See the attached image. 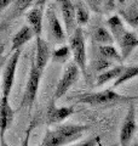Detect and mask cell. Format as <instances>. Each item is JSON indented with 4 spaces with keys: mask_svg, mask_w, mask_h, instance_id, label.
<instances>
[{
    "mask_svg": "<svg viewBox=\"0 0 138 146\" xmlns=\"http://www.w3.org/2000/svg\"><path fill=\"white\" fill-rule=\"evenodd\" d=\"M108 27L112 33L114 42H116L120 48L122 60L130 56L131 52L138 46V36L135 32L127 31L122 22V18L119 15H114L108 20Z\"/></svg>",
    "mask_w": 138,
    "mask_h": 146,
    "instance_id": "obj_1",
    "label": "cell"
},
{
    "mask_svg": "<svg viewBox=\"0 0 138 146\" xmlns=\"http://www.w3.org/2000/svg\"><path fill=\"white\" fill-rule=\"evenodd\" d=\"M87 129L86 125L81 124H62L55 129H49L43 139L41 145L44 146H62L79 140L84 131Z\"/></svg>",
    "mask_w": 138,
    "mask_h": 146,
    "instance_id": "obj_2",
    "label": "cell"
},
{
    "mask_svg": "<svg viewBox=\"0 0 138 146\" xmlns=\"http://www.w3.org/2000/svg\"><path fill=\"white\" fill-rule=\"evenodd\" d=\"M137 100L136 96L119 94L113 89H105L98 93H87L79 98V102L91 105V106H101V105L118 104V102H131Z\"/></svg>",
    "mask_w": 138,
    "mask_h": 146,
    "instance_id": "obj_3",
    "label": "cell"
},
{
    "mask_svg": "<svg viewBox=\"0 0 138 146\" xmlns=\"http://www.w3.org/2000/svg\"><path fill=\"white\" fill-rule=\"evenodd\" d=\"M43 72L38 70L35 66L34 57L32 58L30 63V70H29V76L28 80H27L26 90L23 93V96L21 100V108H28L30 110L33 107L34 102L36 101V96H38V90H39V84H40V78Z\"/></svg>",
    "mask_w": 138,
    "mask_h": 146,
    "instance_id": "obj_4",
    "label": "cell"
},
{
    "mask_svg": "<svg viewBox=\"0 0 138 146\" xmlns=\"http://www.w3.org/2000/svg\"><path fill=\"white\" fill-rule=\"evenodd\" d=\"M69 48L74 57V62L80 68L82 74H86L87 68V57H86V46H85V36L81 27H76L74 32L70 34Z\"/></svg>",
    "mask_w": 138,
    "mask_h": 146,
    "instance_id": "obj_5",
    "label": "cell"
},
{
    "mask_svg": "<svg viewBox=\"0 0 138 146\" xmlns=\"http://www.w3.org/2000/svg\"><path fill=\"white\" fill-rule=\"evenodd\" d=\"M80 72H81L80 68L78 67L75 62L68 63L62 77H61V79L58 80V84H57L56 90H55V94H53V101H56V100L61 99L63 95H66L67 91L79 79Z\"/></svg>",
    "mask_w": 138,
    "mask_h": 146,
    "instance_id": "obj_6",
    "label": "cell"
},
{
    "mask_svg": "<svg viewBox=\"0 0 138 146\" xmlns=\"http://www.w3.org/2000/svg\"><path fill=\"white\" fill-rule=\"evenodd\" d=\"M20 56H21V49L15 50V52L12 51V55L7 60L6 66L4 67V70L1 72V76H3L1 89H3L4 96H7V98L10 96L13 83H15V76H16V70H17L18 61H20Z\"/></svg>",
    "mask_w": 138,
    "mask_h": 146,
    "instance_id": "obj_7",
    "label": "cell"
},
{
    "mask_svg": "<svg viewBox=\"0 0 138 146\" xmlns=\"http://www.w3.org/2000/svg\"><path fill=\"white\" fill-rule=\"evenodd\" d=\"M137 130V122H136V106L133 101L130 102V107L127 110V113L125 118H124L122 125L120 128V135H119V140L122 146H127L131 143Z\"/></svg>",
    "mask_w": 138,
    "mask_h": 146,
    "instance_id": "obj_8",
    "label": "cell"
},
{
    "mask_svg": "<svg viewBox=\"0 0 138 146\" xmlns=\"http://www.w3.org/2000/svg\"><path fill=\"white\" fill-rule=\"evenodd\" d=\"M15 116L12 107L9 102V98L4 96L0 100V145H5V133L10 127L11 122Z\"/></svg>",
    "mask_w": 138,
    "mask_h": 146,
    "instance_id": "obj_9",
    "label": "cell"
},
{
    "mask_svg": "<svg viewBox=\"0 0 138 146\" xmlns=\"http://www.w3.org/2000/svg\"><path fill=\"white\" fill-rule=\"evenodd\" d=\"M36 38V42H35V58H34V62H35V66L38 67V70L44 72V70L47 66V63L51 58V49H50V45L47 44L45 39L40 36H35Z\"/></svg>",
    "mask_w": 138,
    "mask_h": 146,
    "instance_id": "obj_10",
    "label": "cell"
},
{
    "mask_svg": "<svg viewBox=\"0 0 138 146\" xmlns=\"http://www.w3.org/2000/svg\"><path fill=\"white\" fill-rule=\"evenodd\" d=\"M61 7V12L63 16L64 28H66L67 34L70 35L74 29L78 27L75 20V5H73L70 0H57Z\"/></svg>",
    "mask_w": 138,
    "mask_h": 146,
    "instance_id": "obj_11",
    "label": "cell"
},
{
    "mask_svg": "<svg viewBox=\"0 0 138 146\" xmlns=\"http://www.w3.org/2000/svg\"><path fill=\"white\" fill-rule=\"evenodd\" d=\"M46 13H47V23H49L50 33H51L52 38L56 40L57 43H63L67 38V32L62 27L61 21H59L53 6H50Z\"/></svg>",
    "mask_w": 138,
    "mask_h": 146,
    "instance_id": "obj_12",
    "label": "cell"
},
{
    "mask_svg": "<svg viewBox=\"0 0 138 146\" xmlns=\"http://www.w3.org/2000/svg\"><path fill=\"white\" fill-rule=\"evenodd\" d=\"M26 18L30 28L33 29L35 36L43 34V18H44V5H35L26 12Z\"/></svg>",
    "mask_w": 138,
    "mask_h": 146,
    "instance_id": "obj_13",
    "label": "cell"
},
{
    "mask_svg": "<svg viewBox=\"0 0 138 146\" xmlns=\"http://www.w3.org/2000/svg\"><path fill=\"white\" fill-rule=\"evenodd\" d=\"M74 113L73 107H57L52 101L50 104L47 115H46V121L49 124H55V123H61L66 121L68 117H70Z\"/></svg>",
    "mask_w": 138,
    "mask_h": 146,
    "instance_id": "obj_14",
    "label": "cell"
},
{
    "mask_svg": "<svg viewBox=\"0 0 138 146\" xmlns=\"http://www.w3.org/2000/svg\"><path fill=\"white\" fill-rule=\"evenodd\" d=\"M34 32L33 29L30 28V26H23L22 28L17 32V33L15 34V36H13L12 39V46H11V52L15 51V50L17 49H21L23 45L27 44L29 42V40H32L34 38Z\"/></svg>",
    "mask_w": 138,
    "mask_h": 146,
    "instance_id": "obj_15",
    "label": "cell"
},
{
    "mask_svg": "<svg viewBox=\"0 0 138 146\" xmlns=\"http://www.w3.org/2000/svg\"><path fill=\"white\" fill-rule=\"evenodd\" d=\"M124 70H125V66L119 65V66H115V67H110V68H108V70L98 73L97 79H96V86H102L110 80L116 79L118 77L124 72Z\"/></svg>",
    "mask_w": 138,
    "mask_h": 146,
    "instance_id": "obj_16",
    "label": "cell"
},
{
    "mask_svg": "<svg viewBox=\"0 0 138 146\" xmlns=\"http://www.w3.org/2000/svg\"><path fill=\"white\" fill-rule=\"evenodd\" d=\"M98 54L101 57L105 58L108 61H112L113 63H122V57L121 54L118 51V49L114 46L113 44H107V45H99L98 46Z\"/></svg>",
    "mask_w": 138,
    "mask_h": 146,
    "instance_id": "obj_17",
    "label": "cell"
},
{
    "mask_svg": "<svg viewBox=\"0 0 138 146\" xmlns=\"http://www.w3.org/2000/svg\"><path fill=\"white\" fill-rule=\"evenodd\" d=\"M34 0H13L11 3V10L9 12V20H15V18L22 16L29 10Z\"/></svg>",
    "mask_w": 138,
    "mask_h": 146,
    "instance_id": "obj_18",
    "label": "cell"
},
{
    "mask_svg": "<svg viewBox=\"0 0 138 146\" xmlns=\"http://www.w3.org/2000/svg\"><path fill=\"white\" fill-rule=\"evenodd\" d=\"M92 40L98 45H107V44H114V38L110 31H108L105 27H96L92 32Z\"/></svg>",
    "mask_w": 138,
    "mask_h": 146,
    "instance_id": "obj_19",
    "label": "cell"
},
{
    "mask_svg": "<svg viewBox=\"0 0 138 146\" xmlns=\"http://www.w3.org/2000/svg\"><path fill=\"white\" fill-rule=\"evenodd\" d=\"M120 15L131 27H138V3H133L120 10Z\"/></svg>",
    "mask_w": 138,
    "mask_h": 146,
    "instance_id": "obj_20",
    "label": "cell"
},
{
    "mask_svg": "<svg viewBox=\"0 0 138 146\" xmlns=\"http://www.w3.org/2000/svg\"><path fill=\"white\" fill-rule=\"evenodd\" d=\"M138 77V65L135 66H130V67H125V70L121 73L120 76L115 79V83H114V88H118L122 84H125L126 82L131 80L133 78Z\"/></svg>",
    "mask_w": 138,
    "mask_h": 146,
    "instance_id": "obj_21",
    "label": "cell"
},
{
    "mask_svg": "<svg viewBox=\"0 0 138 146\" xmlns=\"http://www.w3.org/2000/svg\"><path fill=\"white\" fill-rule=\"evenodd\" d=\"M70 54H72V51H70L69 45H63V46H59L58 49L53 50V52L51 54V58L53 60V62L62 65V63L67 62L69 56H70Z\"/></svg>",
    "mask_w": 138,
    "mask_h": 146,
    "instance_id": "obj_22",
    "label": "cell"
},
{
    "mask_svg": "<svg viewBox=\"0 0 138 146\" xmlns=\"http://www.w3.org/2000/svg\"><path fill=\"white\" fill-rule=\"evenodd\" d=\"M89 11L86 10L85 6H82L81 4L79 5H75V20H76V25L79 26H84L89 22Z\"/></svg>",
    "mask_w": 138,
    "mask_h": 146,
    "instance_id": "obj_23",
    "label": "cell"
},
{
    "mask_svg": "<svg viewBox=\"0 0 138 146\" xmlns=\"http://www.w3.org/2000/svg\"><path fill=\"white\" fill-rule=\"evenodd\" d=\"M92 65H93V68H95L96 72L101 73V72H103V71H105V70H108V68L112 67L113 62L105 60V58L99 56V58H97V60H95L93 62H92Z\"/></svg>",
    "mask_w": 138,
    "mask_h": 146,
    "instance_id": "obj_24",
    "label": "cell"
},
{
    "mask_svg": "<svg viewBox=\"0 0 138 146\" xmlns=\"http://www.w3.org/2000/svg\"><path fill=\"white\" fill-rule=\"evenodd\" d=\"M101 145H102V139L98 135L93 136V138H90L86 141H84V143L79 144V146H101Z\"/></svg>",
    "mask_w": 138,
    "mask_h": 146,
    "instance_id": "obj_25",
    "label": "cell"
},
{
    "mask_svg": "<svg viewBox=\"0 0 138 146\" xmlns=\"http://www.w3.org/2000/svg\"><path fill=\"white\" fill-rule=\"evenodd\" d=\"M13 0H0V12H3L5 9H7L11 5V3Z\"/></svg>",
    "mask_w": 138,
    "mask_h": 146,
    "instance_id": "obj_26",
    "label": "cell"
},
{
    "mask_svg": "<svg viewBox=\"0 0 138 146\" xmlns=\"http://www.w3.org/2000/svg\"><path fill=\"white\" fill-rule=\"evenodd\" d=\"M1 72H3V63L0 62V76H1Z\"/></svg>",
    "mask_w": 138,
    "mask_h": 146,
    "instance_id": "obj_27",
    "label": "cell"
},
{
    "mask_svg": "<svg viewBox=\"0 0 138 146\" xmlns=\"http://www.w3.org/2000/svg\"><path fill=\"white\" fill-rule=\"evenodd\" d=\"M125 1H126V0H119V3H120V4H124Z\"/></svg>",
    "mask_w": 138,
    "mask_h": 146,
    "instance_id": "obj_28",
    "label": "cell"
},
{
    "mask_svg": "<svg viewBox=\"0 0 138 146\" xmlns=\"http://www.w3.org/2000/svg\"><path fill=\"white\" fill-rule=\"evenodd\" d=\"M1 51H3V48H0V54H1Z\"/></svg>",
    "mask_w": 138,
    "mask_h": 146,
    "instance_id": "obj_29",
    "label": "cell"
},
{
    "mask_svg": "<svg viewBox=\"0 0 138 146\" xmlns=\"http://www.w3.org/2000/svg\"><path fill=\"white\" fill-rule=\"evenodd\" d=\"M137 128H138V127H137Z\"/></svg>",
    "mask_w": 138,
    "mask_h": 146,
    "instance_id": "obj_30",
    "label": "cell"
}]
</instances>
